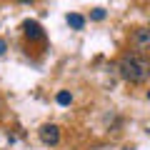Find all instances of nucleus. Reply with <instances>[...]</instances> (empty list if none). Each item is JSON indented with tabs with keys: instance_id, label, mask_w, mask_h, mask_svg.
I'll use <instances>...</instances> for the list:
<instances>
[{
	"instance_id": "obj_1",
	"label": "nucleus",
	"mask_w": 150,
	"mask_h": 150,
	"mask_svg": "<svg viewBox=\"0 0 150 150\" xmlns=\"http://www.w3.org/2000/svg\"><path fill=\"white\" fill-rule=\"evenodd\" d=\"M118 70L128 83H145L150 78V60L140 53H128L120 58Z\"/></svg>"
},
{
	"instance_id": "obj_2",
	"label": "nucleus",
	"mask_w": 150,
	"mask_h": 150,
	"mask_svg": "<svg viewBox=\"0 0 150 150\" xmlns=\"http://www.w3.org/2000/svg\"><path fill=\"white\" fill-rule=\"evenodd\" d=\"M130 45L135 48V53L145 55L150 50V30L148 28H138V30L133 33V38H130Z\"/></svg>"
},
{
	"instance_id": "obj_3",
	"label": "nucleus",
	"mask_w": 150,
	"mask_h": 150,
	"mask_svg": "<svg viewBox=\"0 0 150 150\" xmlns=\"http://www.w3.org/2000/svg\"><path fill=\"white\" fill-rule=\"evenodd\" d=\"M40 140H43L45 145H58L60 143L58 125H43V128H40Z\"/></svg>"
},
{
	"instance_id": "obj_4",
	"label": "nucleus",
	"mask_w": 150,
	"mask_h": 150,
	"mask_svg": "<svg viewBox=\"0 0 150 150\" xmlns=\"http://www.w3.org/2000/svg\"><path fill=\"white\" fill-rule=\"evenodd\" d=\"M68 25H70V28H75V30H80V28L85 25V18L78 15V13H73V15H68Z\"/></svg>"
},
{
	"instance_id": "obj_5",
	"label": "nucleus",
	"mask_w": 150,
	"mask_h": 150,
	"mask_svg": "<svg viewBox=\"0 0 150 150\" xmlns=\"http://www.w3.org/2000/svg\"><path fill=\"white\" fill-rule=\"evenodd\" d=\"M25 33H28V38H43L40 25H38V23H30V20L25 23Z\"/></svg>"
},
{
	"instance_id": "obj_6",
	"label": "nucleus",
	"mask_w": 150,
	"mask_h": 150,
	"mask_svg": "<svg viewBox=\"0 0 150 150\" xmlns=\"http://www.w3.org/2000/svg\"><path fill=\"white\" fill-rule=\"evenodd\" d=\"M58 103L60 105H68L70 103V93H58Z\"/></svg>"
},
{
	"instance_id": "obj_7",
	"label": "nucleus",
	"mask_w": 150,
	"mask_h": 150,
	"mask_svg": "<svg viewBox=\"0 0 150 150\" xmlns=\"http://www.w3.org/2000/svg\"><path fill=\"white\" fill-rule=\"evenodd\" d=\"M103 18H105V10L103 8H95L93 10V20H103Z\"/></svg>"
},
{
	"instance_id": "obj_8",
	"label": "nucleus",
	"mask_w": 150,
	"mask_h": 150,
	"mask_svg": "<svg viewBox=\"0 0 150 150\" xmlns=\"http://www.w3.org/2000/svg\"><path fill=\"white\" fill-rule=\"evenodd\" d=\"M5 53V40H0V55Z\"/></svg>"
},
{
	"instance_id": "obj_9",
	"label": "nucleus",
	"mask_w": 150,
	"mask_h": 150,
	"mask_svg": "<svg viewBox=\"0 0 150 150\" xmlns=\"http://www.w3.org/2000/svg\"><path fill=\"white\" fill-rule=\"evenodd\" d=\"M20 3H30V0H20Z\"/></svg>"
},
{
	"instance_id": "obj_10",
	"label": "nucleus",
	"mask_w": 150,
	"mask_h": 150,
	"mask_svg": "<svg viewBox=\"0 0 150 150\" xmlns=\"http://www.w3.org/2000/svg\"><path fill=\"white\" fill-rule=\"evenodd\" d=\"M148 100H150V90H148Z\"/></svg>"
}]
</instances>
